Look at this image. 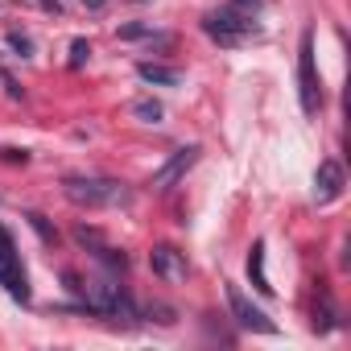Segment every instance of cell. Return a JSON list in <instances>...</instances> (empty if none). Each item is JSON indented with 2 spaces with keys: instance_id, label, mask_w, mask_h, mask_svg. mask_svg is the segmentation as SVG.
I'll use <instances>...</instances> for the list:
<instances>
[{
  "instance_id": "18",
  "label": "cell",
  "mask_w": 351,
  "mask_h": 351,
  "mask_svg": "<svg viewBox=\"0 0 351 351\" xmlns=\"http://www.w3.org/2000/svg\"><path fill=\"white\" fill-rule=\"evenodd\" d=\"M83 5H91V9H104V0H83Z\"/></svg>"
},
{
  "instance_id": "5",
  "label": "cell",
  "mask_w": 351,
  "mask_h": 351,
  "mask_svg": "<svg viewBox=\"0 0 351 351\" xmlns=\"http://www.w3.org/2000/svg\"><path fill=\"white\" fill-rule=\"evenodd\" d=\"M199 145H182V149H173L169 157H165V165H157L153 169V178H149V186L157 191V195H165V191H173V186H178L182 178H186V169L199 161Z\"/></svg>"
},
{
  "instance_id": "9",
  "label": "cell",
  "mask_w": 351,
  "mask_h": 351,
  "mask_svg": "<svg viewBox=\"0 0 351 351\" xmlns=\"http://www.w3.org/2000/svg\"><path fill=\"white\" fill-rule=\"evenodd\" d=\"M136 75L153 87H178L182 83V71L178 66H161V62H136Z\"/></svg>"
},
{
  "instance_id": "16",
  "label": "cell",
  "mask_w": 351,
  "mask_h": 351,
  "mask_svg": "<svg viewBox=\"0 0 351 351\" xmlns=\"http://www.w3.org/2000/svg\"><path fill=\"white\" fill-rule=\"evenodd\" d=\"M149 25H120V42H145Z\"/></svg>"
},
{
  "instance_id": "19",
  "label": "cell",
  "mask_w": 351,
  "mask_h": 351,
  "mask_svg": "<svg viewBox=\"0 0 351 351\" xmlns=\"http://www.w3.org/2000/svg\"><path fill=\"white\" fill-rule=\"evenodd\" d=\"M240 5H248V0H240ZM252 5H256V0H252Z\"/></svg>"
},
{
  "instance_id": "13",
  "label": "cell",
  "mask_w": 351,
  "mask_h": 351,
  "mask_svg": "<svg viewBox=\"0 0 351 351\" xmlns=\"http://www.w3.org/2000/svg\"><path fill=\"white\" fill-rule=\"evenodd\" d=\"M132 116H136V120H145V124H161V116H165V112H161V104H157V99H132Z\"/></svg>"
},
{
  "instance_id": "17",
  "label": "cell",
  "mask_w": 351,
  "mask_h": 351,
  "mask_svg": "<svg viewBox=\"0 0 351 351\" xmlns=\"http://www.w3.org/2000/svg\"><path fill=\"white\" fill-rule=\"evenodd\" d=\"M0 83H5V91H9L13 99H21V87H17V79H13V75H9L5 66H0Z\"/></svg>"
},
{
  "instance_id": "10",
  "label": "cell",
  "mask_w": 351,
  "mask_h": 351,
  "mask_svg": "<svg viewBox=\"0 0 351 351\" xmlns=\"http://www.w3.org/2000/svg\"><path fill=\"white\" fill-rule=\"evenodd\" d=\"M248 281H252V289L256 293H273V285H269V273H265V240H256L252 244V252H248Z\"/></svg>"
},
{
  "instance_id": "2",
  "label": "cell",
  "mask_w": 351,
  "mask_h": 351,
  "mask_svg": "<svg viewBox=\"0 0 351 351\" xmlns=\"http://www.w3.org/2000/svg\"><path fill=\"white\" fill-rule=\"evenodd\" d=\"M203 34L219 46H240V42L256 38V25L244 9H215V13L203 17Z\"/></svg>"
},
{
  "instance_id": "7",
  "label": "cell",
  "mask_w": 351,
  "mask_h": 351,
  "mask_svg": "<svg viewBox=\"0 0 351 351\" xmlns=\"http://www.w3.org/2000/svg\"><path fill=\"white\" fill-rule=\"evenodd\" d=\"M149 269L161 277V281H186V273H191V265H186V252H178L173 244H157L153 252H149Z\"/></svg>"
},
{
  "instance_id": "11",
  "label": "cell",
  "mask_w": 351,
  "mask_h": 351,
  "mask_svg": "<svg viewBox=\"0 0 351 351\" xmlns=\"http://www.w3.org/2000/svg\"><path fill=\"white\" fill-rule=\"evenodd\" d=\"M25 219H29V228L38 232V240H42L46 248H54V244H58V228H50V219H46L42 211H25Z\"/></svg>"
},
{
  "instance_id": "12",
  "label": "cell",
  "mask_w": 351,
  "mask_h": 351,
  "mask_svg": "<svg viewBox=\"0 0 351 351\" xmlns=\"http://www.w3.org/2000/svg\"><path fill=\"white\" fill-rule=\"evenodd\" d=\"M141 318H153L161 326H173V322H178V310L165 306V302H149V306H141Z\"/></svg>"
},
{
  "instance_id": "15",
  "label": "cell",
  "mask_w": 351,
  "mask_h": 351,
  "mask_svg": "<svg viewBox=\"0 0 351 351\" xmlns=\"http://www.w3.org/2000/svg\"><path fill=\"white\" fill-rule=\"evenodd\" d=\"M9 46H13V50H17V54H21V58H29V54H34V42H29V38H25V34H17V29H13V34H9Z\"/></svg>"
},
{
  "instance_id": "1",
  "label": "cell",
  "mask_w": 351,
  "mask_h": 351,
  "mask_svg": "<svg viewBox=\"0 0 351 351\" xmlns=\"http://www.w3.org/2000/svg\"><path fill=\"white\" fill-rule=\"evenodd\" d=\"M62 195L75 207H124V203H132V191L124 182H112V178H79V173H66V178H62Z\"/></svg>"
},
{
  "instance_id": "14",
  "label": "cell",
  "mask_w": 351,
  "mask_h": 351,
  "mask_svg": "<svg viewBox=\"0 0 351 351\" xmlns=\"http://www.w3.org/2000/svg\"><path fill=\"white\" fill-rule=\"evenodd\" d=\"M87 58H91V46H87V42H83V38H75V42H71V66H75V71H79V66H83V62H87Z\"/></svg>"
},
{
  "instance_id": "4",
  "label": "cell",
  "mask_w": 351,
  "mask_h": 351,
  "mask_svg": "<svg viewBox=\"0 0 351 351\" xmlns=\"http://www.w3.org/2000/svg\"><path fill=\"white\" fill-rule=\"evenodd\" d=\"M298 95H302V112L318 116L322 91H318V71H314V29H302V46H298Z\"/></svg>"
},
{
  "instance_id": "3",
  "label": "cell",
  "mask_w": 351,
  "mask_h": 351,
  "mask_svg": "<svg viewBox=\"0 0 351 351\" xmlns=\"http://www.w3.org/2000/svg\"><path fill=\"white\" fill-rule=\"evenodd\" d=\"M0 285H5V293L21 306H29V277H25V265H21V252L13 244V236L5 232V223H0Z\"/></svg>"
},
{
  "instance_id": "6",
  "label": "cell",
  "mask_w": 351,
  "mask_h": 351,
  "mask_svg": "<svg viewBox=\"0 0 351 351\" xmlns=\"http://www.w3.org/2000/svg\"><path fill=\"white\" fill-rule=\"evenodd\" d=\"M228 310H232L236 326L256 330V335H277V322H273L261 306H252V302L244 298V289H240V285H228Z\"/></svg>"
},
{
  "instance_id": "8",
  "label": "cell",
  "mask_w": 351,
  "mask_h": 351,
  "mask_svg": "<svg viewBox=\"0 0 351 351\" xmlns=\"http://www.w3.org/2000/svg\"><path fill=\"white\" fill-rule=\"evenodd\" d=\"M343 186H347L343 165H339L335 157L318 161V173H314V199H318V203H335V199L343 195Z\"/></svg>"
}]
</instances>
